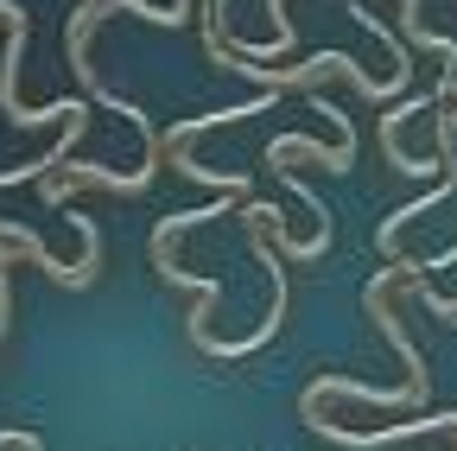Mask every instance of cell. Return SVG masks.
Here are the masks:
<instances>
[{
	"label": "cell",
	"mask_w": 457,
	"mask_h": 451,
	"mask_svg": "<svg viewBox=\"0 0 457 451\" xmlns=\"http://www.w3.org/2000/svg\"><path fill=\"white\" fill-rule=\"evenodd\" d=\"M400 26H407V45H420V51H438L445 58V71H457V38H445V32H432L426 26V13H420V0H400Z\"/></svg>",
	"instance_id": "cell-3"
},
{
	"label": "cell",
	"mask_w": 457,
	"mask_h": 451,
	"mask_svg": "<svg viewBox=\"0 0 457 451\" xmlns=\"http://www.w3.org/2000/svg\"><path fill=\"white\" fill-rule=\"evenodd\" d=\"M7 64H0V108H7V121L13 128H45V121H71V115H83L89 102H77V96H64V102H20V71H26V38H32V26H26V7H13L7 20Z\"/></svg>",
	"instance_id": "cell-1"
},
{
	"label": "cell",
	"mask_w": 457,
	"mask_h": 451,
	"mask_svg": "<svg viewBox=\"0 0 457 451\" xmlns=\"http://www.w3.org/2000/svg\"><path fill=\"white\" fill-rule=\"evenodd\" d=\"M451 191H457V179H445L438 191H426V197H413V204H400V210H394V216L381 222V230H375V248H381V255H394V242H400V230H407V222H420L426 210H438V204H445Z\"/></svg>",
	"instance_id": "cell-2"
}]
</instances>
